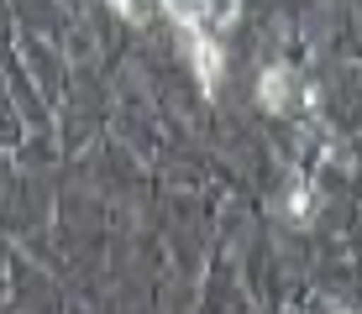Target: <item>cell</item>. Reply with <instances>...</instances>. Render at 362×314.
Segmentation results:
<instances>
[{
  "label": "cell",
  "instance_id": "cell-4",
  "mask_svg": "<svg viewBox=\"0 0 362 314\" xmlns=\"http://www.w3.org/2000/svg\"><path fill=\"white\" fill-rule=\"evenodd\" d=\"M236 16H242V0H205V32L231 27Z\"/></svg>",
  "mask_w": 362,
  "mask_h": 314
},
{
  "label": "cell",
  "instance_id": "cell-1",
  "mask_svg": "<svg viewBox=\"0 0 362 314\" xmlns=\"http://www.w3.org/2000/svg\"><path fill=\"white\" fill-rule=\"evenodd\" d=\"M257 95H263V105L273 110V116H294V110L315 105V90H305L294 68H268L263 84H257Z\"/></svg>",
  "mask_w": 362,
  "mask_h": 314
},
{
  "label": "cell",
  "instance_id": "cell-5",
  "mask_svg": "<svg viewBox=\"0 0 362 314\" xmlns=\"http://www.w3.org/2000/svg\"><path fill=\"white\" fill-rule=\"evenodd\" d=\"M110 6H116L127 21H147V0H110Z\"/></svg>",
  "mask_w": 362,
  "mask_h": 314
},
{
  "label": "cell",
  "instance_id": "cell-2",
  "mask_svg": "<svg viewBox=\"0 0 362 314\" xmlns=\"http://www.w3.org/2000/svg\"><path fill=\"white\" fill-rule=\"evenodd\" d=\"M189 53H194V73H199V90H216L221 84V47L210 32H189Z\"/></svg>",
  "mask_w": 362,
  "mask_h": 314
},
{
  "label": "cell",
  "instance_id": "cell-3",
  "mask_svg": "<svg viewBox=\"0 0 362 314\" xmlns=\"http://www.w3.org/2000/svg\"><path fill=\"white\" fill-rule=\"evenodd\" d=\"M163 11L184 32H205V0H163Z\"/></svg>",
  "mask_w": 362,
  "mask_h": 314
}]
</instances>
